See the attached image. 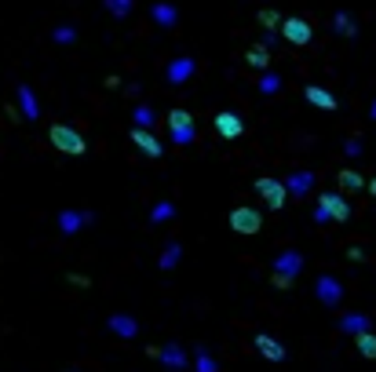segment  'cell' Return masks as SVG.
Segmentation results:
<instances>
[{
    "label": "cell",
    "instance_id": "1",
    "mask_svg": "<svg viewBox=\"0 0 376 372\" xmlns=\"http://www.w3.org/2000/svg\"><path fill=\"white\" fill-rule=\"evenodd\" d=\"M300 270H303V252L300 248H281V252L274 256V263H270V281L278 289H289L300 277Z\"/></svg>",
    "mask_w": 376,
    "mask_h": 372
},
{
    "label": "cell",
    "instance_id": "2",
    "mask_svg": "<svg viewBox=\"0 0 376 372\" xmlns=\"http://www.w3.org/2000/svg\"><path fill=\"white\" fill-rule=\"evenodd\" d=\"M48 139H51V146L59 153H66V157H84V153H88V139L73 128V124H51Z\"/></svg>",
    "mask_w": 376,
    "mask_h": 372
},
{
    "label": "cell",
    "instance_id": "3",
    "mask_svg": "<svg viewBox=\"0 0 376 372\" xmlns=\"http://www.w3.org/2000/svg\"><path fill=\"white\" fill-rule=\"evenodd\" d=\"M347 223L351 219V205L343 201V194H322L318 197V208H315V223Z\"/></svg>",
    "mask_w": 376,
    "mask_h": 372
},
{
    "label": "cell",
    "instance_id": "4",
    "mask_svg": "<svg viewBox=\"0 0 376 372\" xmlns=\"http://www.w3.org/2000/svg\"><path fill=\"white\" fill-rule=\"evenodd\" d=\"M168 135L176 146H190L198 139V128H194V117L186 110H168Z\"/></svg>",
    "mask_w": 376,
    "mask_h": 372
},
{
    "label": "cell",
    "instance_id": "5",
    "mask_svg": "<svg viewBox=\"0 0 376 372\" xmlns=\"http://www.w3.org/2000/svg\"><path fill=\"white\" fill-rule=\"evenodd\" d=\"M253 190L270 205V212H281V208H285V197H289V186L285 182H281V179H270V175H260L256 179V186H253Z\"/></svg>",
    "mask_w": 376,
    "mask_h": 372
},
{
    "label": "cell",
    "instance_id": "6",
    "mask_svg": "<svg viewBox=\"0 0 376 372\" xmlns=\"http://www.w3.org/2000/svg\"><path fill=\"white\" fill-rule=\"evenodd\" d=\"M146 354H150L153 361H161V365H165L168 372H183L186 365H190V354H186V351H183L179 343H165V347H150Z\"/></svg>",
    "mask_w": 376,
    "mask_h": 372
},
{
    "label": "cell",
    "instance_id": "7",
    "mask_svg": "<svg viewBox=\"0 0 376 372\" xmlns=\"http://www.w3.org/2000/svg\"><path fill=\"white\" fill-rule=\"evenodd\" d=\"M281 37H285L289 44H296V48H307L310 41H315V29H310V22H307V19L289 15L285 22H281Z\"/></svg>",
    "mask_w": 376,
    "mask_h": 372
},
{
    "label": "cell",
    "instance_id": "8",
    "mask_svg": "<svg viewBox=\"0 0 376 372\" xmlns=\"http://www.w3.org/2000/svg\"><path fill=\"white\" fill-rule=\"evenodd\" d=\"M227 223H230L234 234H260V230H263V215H260L256 208H245V205H241V208L230 212Z\"/></svg>",
    "mask_w": 376,
    "mask_h": 372
},
{
    "label": "cell",
    "instance_id": "9",
    "mask_svg": "<svg viewBox=\"0 0 376 372\" xmlns=\"http://www.w3.org/2000/svg\"><path fill=\"white\" fill-rule=\"evenodd\" d=\"M212 128L223 135V139H241V135H245V120H241V113H234V110H219V113L212 117Z\"/></svg>",
    "mask_w": 376,
    "mask_h": 372
},
{
    "label": "cell",
    "instance_id": "10",
    "mask_svg": "<svg viewBox=\"0 0 376 372\" xmlns=\"http://www.w3.org/2000/svg\"><path fill=\"white\" fill-rule=\"evenodd\" d=\"M96 223V212H84V208H66L59 212V230L62 234H81L84 227Z\"/></svg>",
    "mask_w": 376,
    "mask_h": 372
},
{
    "label": "cell",
    "instance_id": "11",
    "mask_svg": "<svg viewBox=\"0 0 376 372\" xmlns=\"http://www.w3.org/2000/svg\"><path fill=\"white\" fill-rule=\"evenodd\" d=\"M253 347L267 358V361H274V365H281V361H289V347L281 343V339H274V336H267V332H256V339H253Z\"/></svg>",
    "mask_w": 376,
    "mask_h": 372
},
{
    "label": "cell",
    "instance_id": "12",
    "mask_svg": "<svg viewBox=\"0 0 376 372\" xmlns=\"http://www.w3.org/2000/svg\"><path fill=\"white\" fill-rule=\"evenodd\" d=\"M315 296H318V303H325V306H340V303H343V285L336 281V277L322 274L318 281H315Z\"/></svg>",
    "mask_w": 376,
    "mask_h": 372
},
{
    "label": "cell",
    "instance_id": "13",
    "mask_svg": "<svg viewBox=\"0 0 376 372\" xmlns=\"http://www.w3.org/2000/svg\"><path fill=\"white\" fill-rule=\"evenodd\" d=\"M194 70H198V62H194L190 55H179V58H172V62H168L165 81H168V84H186V81L194 77Z\"/></svg>",
    "mask_w": 376,
    "mask_h": 372
},
{
    "label": "cell",
    "instance_id": "14",
    "mask_svg": "<svg viewBox=\"0 0 376 372\" xmlns=\"http://www.w3.org/2000/svg\"><path fill=\"white\" fill-rule=\"evenodd\" d=\"M132 143L146 153V157H165V146H161V139L153 135L150 128H132Z\"/></svg>",
    "mask_w": 376,
    "mask_h": 372
},
{
    "label": "cell",
    "instance_id": "15",
    "mask_svg": "<svg viewBox=\"0 0 376 372\" xmlns=\"http://www.w3.org/2000/svg\"><path fill=\"white\" fill-rule=\"evenodd\" d=\"M303 99H307L310 106H315V110H329V113L340 106V103H336V95H332V91H325L322 84H307V88H303Z\"/></svg>",
    "mask_w": 376,
    "mask_h": 372
},
{
    "label": "cell",
    "instance_id": "16",
    "mask_svg": "<svg viewBox=\"0 0 376 372\" xmlns=\"http://www.w3.org/2000/svg\"><path fill=\"white\" fill-rule=\"evenodd\" d=\"M106 329H110L113 336H121V339H136V336H139V321H136L132 314H110V318H106Z\"/></svg>",
    "mask_w": 376,
    "mask_h": 372
},
{
    "label": "cell",
    "instance_id": "17",
    "mask_svg": "<svg viewBox=\"0 0 376 372\" xmlns=\"http://www.w3.org/2000/svg\"><path fill=\"white\" fill-rule=\"evenodd\" d=\"M15 95H19V110H22L26 120H37V117H41V103H37V91H34V88H29V84H19Z\"/></svg>",
    "mask_w": 376,
    "mask_h": 372
},
{
    "label": "cell",
    "instance_id": "18",
    "mask_svg": "<svg viewBox=\"0 0 376 372\" xmlns=\"http://www.w3.org/2000/svg\"><path fill=\"white\" fill-rule=\"evenodd\" d=\"M150 19H153V26L172 29V26L179 22V8L168 4V0H158V4H150Z\"/></svg>",
    "mask_w": 376,
    "mask_h": 372
},
{
    "label": "cell",
    "instance_id": "19",
    "mask_svg": "<svg viewBox=\"0 0 376 372\" xmlns=\"http://www.w3.org/2000/svg\"><path fill=\"white\" fill-rule=\"evenodd\" d=\"M332 29H336L343 41H358V22L351 19V11H336L332 15Z\"/></svg>",
    "mask_w": 376,
    "mask_h": 372
},
{
    "label": "cell",
    "instance_id": "20",
    "mask_svg": "<svg viewBox=\"0 0 376 372\" xmlns=\"http://www.w3.org/2000/svg\"><path fill=\"white\" fill-rule=\"evenodd\" d=\"M340 332L362 336V332H372V321H369L365 314H343V318H340Z\"/></svg>",
    "mask_w": 376,
    "mask_h": 372
},
{
    "label": "cell",
    "instance_id": "21",
    "mask_svg": "<svg viewBox=\"0 0 376 372\" xmlns=\"http://www.w3.org/2000/svg\"><path fill=\"white\" fill-rule=\"evenodd\" d=\"M245 62H248L253 70H270V48H267L263 41H260V44H253V48L245 51Z\"/></svg>",
    "mask_w": 376,
    "mask_h": 372
},
{
    "label": "cell",
    "instance_id": "22",
    "mask_svg": "<svg viewBox=\"0 0 376 372\" xmlns=\"http://www.w3.org/2000/svg\"><path fill=\"white\" fill-rule=\"evenodd\" d=\"M285 186H289V194H296V197H303L310 186H315V172H293L289 179H285Z\"/></svg>",
    "mask_w": 376,
    "mask_h": 372
},
{
    "label": "cell",
    "instance_id": "23",
    "mask_svg": "<svg viewBox=\"0 0 376 372\" xmlns=\"http://www.w3.org/2000/svg\"><path fill=\"white\" fill-rule=\"evenodd\" d=\"M132 124H136V128H153V124H158V110H153L150 103H136Z\"/></svg>",
    "mask_w": 376,
    "mask_h": 372
},
{
    "label": "cell",
    "instance_id": "24",
    "mask_svg": "<svg viewBox=\"0 0 376 372\" xmlns=\"http://www.w3.org/2000/svg\"><path fill=\"white\" fill-rule=\"evenodd\" d=\"M336 182H340L347 194H358V190H365V186H369V179H362L355 168H343V172L336 175Z\"/></svg>",
    "mask_w": 376,
    "mask_h": 372
},
{
    "label": "cell",
    "instance_id": "25",
    "mask_svg": "<svg viewBox=\"0 0 376 372\" xmlns=\"http://www.w3.org/2000/svg\"><path fill=\"white\" fill-rule=\"evenodd\" d=\"M132 8H136V0H103V11H106L110 19H117V22L128 19Z\"/></svg>",
    "mask_w": 376,
    "mask_h": 372
},
{
    "label": "cell",
    "instance_id": "26",
    "mask_svg": "<svg viewBox=\"0 0 376 372\" xmlns=\"http://www.w3.org/2000/svg\"><path fill=\"white\" fill-rule=\"evenodd\" d=\"M355 347H358V354H362L365 361H376V332H362V336H355Z\"/></svg>",
    "mask_w": 376,
    "mask_h": 372
},
{
    "label": "cell",
    "instance_id": "27",
    "mask_svg": "<svg viewBox=\"0 0 376 372\" xmlns=\"http://www.w3.org/2000/svg\"><path fill=\"white\" fill-rule=\"evenodd\" d=\"M172 215H176V201H158V205L150 208V223H153V227H158V223H168Z\"/></svg>",
    "mask_w": 376,
    "mask_h": 372
},
{
    "label": "cell",
    "instance_id": "28",
    "mask_svg": "<svg viewBox=\"0 0 376 372\" xmlns=\"http://www.w3.org/2000/svg\"><path fill=\"white\" fill-rule=\"evenodd\" d=\"M179 256H183V244H179V241H168L165 252H161V259H158V267H161V270H172V267L179 263Z\"/></svg>",
    "mask_w": 376,
    "mask_h": 372
},
{
    "label": "cell",
    "instance_id": "29",
    "mask_svg": "<svg viewBox=\"0 0 376 372\" xmlns=\"http://www.w3.org/2000/svg\"><path fill=\"white\" fill-rule=\"evenodd\" d=\"M256 22L274 33V29H281V22H285V19H281V11H274V8H260V11H256Z\"/></svg>",
    "mask_w": 376,
    "mask_h": 372
},
{
    "label": "cell",
    "instance_id": "30",
    "mask_svg": "<svg viewBox=\"0 0 376 372\" xmlns=\"http://www.w3.org/2000/svg\"><path fill=\"white\" fill-rule=\"evenodd\" d=\"M194 372H219V361H215L205 347H198V351H194Z\"/></svg>",
    "mask_w": 376,
    "mask_h": 372
},
{
    "label": "cell",
    "instance_id": "31",
    "mask_svg": "<svg viewBox=\"0 0 376 372\" xmlns=\"http://www.w3.org/2000/svg\"><path fill=\"white\" fill-rule=\"evenodd\" d=\"M51 41L62 44V48H70V44L77 41V29H73V26H55V29H51Z\"/></svg>",
    "mask_w": 376,
    "mask_h": 372
},
{
    "label": "cell",
    "instance_id": "32",
    "mask_svg": "<svg viewBox=\"0 0 376 372\" xmlns=\"http://www.w3.org/2000/svg\"><path fill=\"white\" fill-rule=\"evenodd\" d=\"M260 91H263V95H274V91H281V77H278V73H263V77H260Z\"/></svg>",
    "mask_w": 376,
    "mask_h": 372
},
{
    "label": "cell",
    "instance_id": "33",
    "mask_svg": "<svg viewBox=\"0 0 376 372\" xmlns=\"http://www.w3.org/2000/svg\"><path fill=\"white\" fill-rule=\"evenodd\" d=\"M343 153H347V157H358V153H362V139H347V143H343Z\"/></svg>",
    "mask_w": 376,
    "mask_h": 372
},
{
    "label": "cell",
    "instance_id": "34",
    "mask_svg": "<svg viewBox=\"0 0 376 372\" xmlns=\"http://www.w3.org/2000/svg\"><path fill=\"white\" fill-rule=\"evenodd\" d=\"M365 190H369V194L376 197V179H369V186H365Z\"/></svg>",
    "mask_w": 376,
    "mask_h": 372
},
{
    "label": "cell",
    "instance_id": "35",
    "mask_svg": "<svg viewBox=\"0 0 376 372\" xmlns=\"http://www.w3.org/2000/svg\"><path fill=\"white\" fill-rule=\"evenodd\" d=\"M369 117H372V120H376V103H372V110H369Z\"/></svg>",
    "mask_w": 376,
    "mask_h": 372
},
{
    "label": "cell",
    "instance_id": "36",
    "mask_svg": "<svg viewBox=\"0 0 376 372\" xmlns=\"http://www.w3.org/2000/svg\"><path fill=\"white\" fill-rule=\"evenodd\" d=\"M66 372H81V368H66Z\"/></svg>",
    "mask_w": 376,
    "mask_h": 372
}]
</instances>
